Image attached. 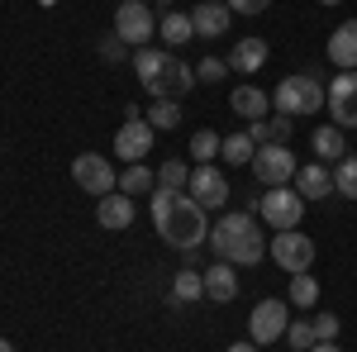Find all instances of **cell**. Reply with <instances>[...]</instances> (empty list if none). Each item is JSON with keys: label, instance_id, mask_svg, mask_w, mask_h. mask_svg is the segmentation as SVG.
I'll return each instance as SVG.
<instances>
[{"label": "cell", "instance_id": "14", "mask_svg": "<svg viewBox=\"0 0 357 352\" xmlns=\"http://www.w3.org/2000/svg\"><path fill=\"white\" fill-rule=\"evenodd\" d=\"M324 53H329V62L338 72H357V20H343V24L333 29Z\"/></svg>", "mask_w": 357, "mask_h": 352}, {"label": "cell", "instance_id": "10", "mask_svg": "<svg viewBox=\"0 0 357 352\" xmlns=\"http://www.w3.org/2000/svg\"><path fill=\"white\" fill-rule=\"evenodd\" d=\"M186 195H191L195 205H205V210H224L229 205V176L210 162H195L191 181H186Z\"/></svg>", "mask_w": 357, "mask_h": 352}, {"label": "cell", "instance_id": "16", "mask_svg": "<svg viewBox=\"0 0 357 352\" xmlns=\"http://www.w3.org/2000/svg\"><path fill=\"white\" fill-rule=\"evenodd\" d=\"M96 219H100V229H129L134 224V195H124V190H110V195H100V205H96Z\"/></svg>", "mask_w": 357, "mask_h": 352}, {"label": "cell", "instance_id": "37", "mask_svg": "<svg viewBox=\"0 0 357 352\" xmlns=\"http://www.w3.org/2000/svg\"><path fill=\"white\" fill-rule=\"evenodd\" d=\"M229 352H257V343L248 338V343H234V348H229Z\"/></svg>", "mask_w": 357, "mask_h": 352}, {"label": "cell", "instance_id": "19", "mask_svg": "<svg viewBox=\"0 0 357 352\" xmlns=\"http://www.w3.org/2000/svg\"><path fill=\"white\" fill-rule=\"evenodd\" d=\"M267 53H272L267 38H238L234 53L224 57V62H229V72H262L267 67Z\"/></svg>", "mask_w": 357, "mask_h": 352}, {"label": "cell", "instance_id": "35", "mask_svg": "<svg viewBox=\"0 0 357 352\" xmlns=\"http://www.w3.org/2000/svg\"><path fill=\"white\" fill-rule=\"evenodd\" d=\"M314 333H319V343H333V338H338V314L324 309V314L314 319Z\"/></svg>", "mask_w": 357, "mask_h": 352}, {"label": "cell", "instance_id": "6", "mask_svg": "<svg viewBox=\"0 0 357 352\" xmlns=\"http://www.w3.org/2000/svg\"><path fill=\"white\" fill-rule=\"evenodd\" d=\"M248 167L257 171L262 186H291L296 171H301V167H296V153H291L286 143H262V148L252 153V162H248Z\"/></svg>", "mask_w": 357, "mask_h": 352}, {"label": "cell", "instance_id": "26", "mask_svg": "<svg viewBox=\"0 0 357 352\" xmlns=\"http://www.w3.org/2000/svg\"><path fill=\"white\" fill-rule=\"evenodd\" d=\"M333 190L357 200V153H348L343 162H333Z\"/></svg>", "mask_w": 357, "mask_h": 352}, {"label": "cell", "instance_id": "4", "mask_svg": "<svg viewBox=\"0 0 357 352\" xmlns=\"http://www.w3.org/2000/svg\"><path fill=\"white\" fill-rule=\"evenodd\" d=\"M267 257H272V262L286 271V276H301V271L314 267L319 247H314V238H310V234H301V229H286V234H276L272 243H267Z\"/></svg>", "mask_w": 357, "mask_h": 352}, {"label": "cell", "instance_id": "29", "mask_svg": "<svg viewBox=\"0 0 357 352\" xmlns=\"http://www.w3.org/2000/svg\"><path fill=\"white\" fill-rule=\"evenodd\" d=\"M220 143H224V134H215V129H200V134L191 138V158H195V162L220 158Z\"/></svg>", "mask_w": 357, "mask_h": 352}, {"label": "cell", "instance_id": "38", "mask_svg": "<svg viewBox=\"0 0 357 352\" xmlns=\"http://www.w3.org/2000/svg\"><path fill=\"white\" fill-rule=\"evenodd\" d=\"M310 352H343V348H338V343H314Z\"/></svg>", "mask_w": 357, "mask_h": 352}, {"label": "cell", "instance_id": "5", "mask_svg": "<svg viewBox=\"0 0 357 352\" xmlns=\"http://www.w3.org/2000/svg\"><path fill=\"white\" fill-rule=\"evenodd\" d=\"M257 215L272 224L276 234H286V229H301L305 219V200L296 186H267L262 190V200H257Z\"/></svg>", "mask_w": 357, "mask_h": 352}, {"label": "cell", "instance_id": "15", "mask_svg": "<svg viewBox=\"0 0 357 352\" xmlns=\"http://www.w3.org/2000/svg\"><path fill=\"white\" fill-rule=\"evenodd\" d=\"M229 20H234V10H229L224 0H200L191 10L195 38H220V33H229Z\"/></svg>", "mask_w": 357, "mask_h": 352}, {"label": "cell", "instance_id": "8", "mask_svg": "<svg viewBox=\"0 0 357 352\" xmlns=\"http://www.w3.org/2000/svg\"><path fill=\"white\" fill-rule=\"evenodd\" d=\"M114 33H119L129 48H148V38L158 33V15H153V5H143V0H124V5L114 10Z\"/></svg>", "mask_w": 357, "mask_h": 352}, {"label": "cell", "instance_id": "28", "mask_svg": "<svg viewBox=\"0 0 357 352\" xmlns=\"http://www.w3.org/2000/svg\"><path fill=\"white\" fill-rule=\"evenodd\" d=\"M148 124H153V129H176V124H181V105H176V100H153Z\"/></svg>", "mask_w": 357, "mask_h": 352}, {"label": "cell", "instance_id": "3", "mask_svg": "<svg viewBox=\"0 0 357 352\" xmlns=\"http://www.w3.org/2000/svg\"><path fill=\"white\" fill-rule=\"evenodd\" d=\"M329 100V86L319 82L314 72H291V77H281L272 91V105L281 114H291V119H301V114H319V105Z\"/></svg>", "mask_w": 357, "mask_h": 352}, {"label": "cell", "instance_id": "11", "mask_svg": "<svg viewBox=\"0 0 357 352\" xmlns=\"http://www.w3.org/2000/svg\"><path fill=\"white\" fill-rule=\"evenodd\" d=\"M72 181L86 190V195H110V190H119V176H114V167L100 158V153H82L77 162H72Z\"/></svg>", "mask_w": 357, "mask_h": 352}, {"label": "cell", "instance_id": "21", "mask_svg": "<svg viewBox=\"0 0 357 352\" xmlns=\"http://www.w3.org/2000/svg\"><path fill=\"white\" fill-rule=\"evenodd\" d=\"M310 148H314V158H319V162H343V158H348V138H343V129H338V124L314 129Z\"/></svg>", "mask_w": 357, "mask_h": 352}, {"label": "cell", "instance_id": "40", "mask_svg": "<svg viewBox=\"0 0 357 352\" xmlns=\"http://www.w3.org/2000/svg\"><path fill=\"white\" fill-rule=\"evenodd\" d=\"M0 352H15V343H5V338H0Z\"/></svg>", "mask_w": 357, "mask_h": 352}, {"label": "cell", "instance_id": "39", "mask_svg": "<svg viewBox=\"0 0 357 352\" xmlns=\"http://www.w3.org/2000/svg\"><path fill=\"white\" fill-rule=\"evenodd\" d=\"M153 10H162V15H167V10H172V0H153Z\"/></svg>", "mask_w": 357, "mask_h": 352}, {"label": "cell", "instance_id": "41", "mask_svg": "<svg viewBox=\"0 0 357 352\" xmlns=\"http://www.w3.org/2000/svg\"><path fill=\"white\" fill-rule=\"evenodd\" d=\"M319 5H343V0H319Z\"/></svg>", "mask_w": 357, "mask_h": 352}, {"label": "cell", "instance_id": "32", "mask_svg": "<svg viewBox=\"0 0 357 352\" xmlns=\"http://www.w3.org/2000/svg\"><path fill=\"white\" fill-rule=\"evenodd\" d=\"M224 72H229V62H224V57H205V62H200V67H195V82H224Z\"/></svg>", "mask_w": 357, "mask_h": 352}, {"label": "cell", "instance_id": "42", "mask_svg": "<svg viewBox=\"0 0 357 352\" xmlns=\"http://www.w3.org/2000/svg\"><path fill=\"white\" fill-rule=\"evenodd\" d=\"M38 5H57V0H38Z\"/></svg>", "mask_w": 357, "mask_h": 352}, {"label": "cell", "instance_id": "23", "mask_svg": "<svg viewBox=\"0 0 357 352\" xmlns=\"http://www.w3.org/2000/svg\"><path fill=\"white\" fill-rule=\"evenodd\" d=\"M191 300H205V271L181 267L172 276V305H191Z\"/></svg>", "mask_w": 357, "mask_h": 352}, {"label": "cell", "instance_id": "27", "mask_svg": "<svg viewBox=\"0 0 357 352\" xmlns=\"http://www.w3.org/2000/svg\"><path fill=\"white\" fill-rule=\"evenodd\" d=\"M291 305H296V309H310V305H314V300H319V281H314V276H310V271H301V276H291Z\"/></svg>", "mask_w": 357, "mask_h": 352}, {"label": "cell", "instance_id": "43", "mask_svg": "<svg viewBox=\"0 0 357 352\" xmlns=\"http://www.w3.org/2000/svg\"><path fill=\"white\" fill-rule=\"evenodd\" d=\"M119 5H124V0H119Z\"/></svg>", "mask_w": 357, "mask_h": 352}, {"label": "cell", "instance_id": "17", "mask_svg": "<svg viewBox=\"0 0 357 352\" xmlns=\"http://www.w3.org/2000/svg\"><path fill=\"white\" fill-rule=\"evenodd\" d=\"M291 186L301 190V200H324V195H333V171L314 158L310 167H301V171H296V181H291Z\"/></svg>", "mask_w": 357, "mask_h": 352}, {"label": "cell", "instance_id": "31", "mask_svg": "<svg viewBox=\"0 0 357 352\" xmlns=\"http://www.w3.org/2000/svg\"><path fill=\"white\" fill-rule=\"evenodd\" d=\"M286 343L296 352H310L314 343H319V333H314V319H301V324H291L286 328Z\"/></svg>", "mask_w": 357, "mask_h": 352}, {"label": "cell", "instance_id": "34", "mask_svg": "<svg viewBox=\"0 0 357 352\" xmlns=\"http://www.w3.org/2000/svg\"><path fill=\"white\" fill-rule=\"evenodd\" d=\"M100 57H105V62H124V57H129V43H124L119 33H105V38H100Z\"/></svg>", "mask_w": 357, "mask_h": 352}, {"label": "cell", "instance_id": "22", "mask_svg": "<svg viewBox=\"0 0 357 352\" xmlns=\"http://www.w3.org/2000/svg\"><path fill=\"white\" fill-rule=\"evenodd\" d=\"M158 33H162L167 48H181V43H191V38H195V24H191V15H181V10H167L162 20H158Z\"/></svg>", "mask_w": 357, "mask_h": 352}, {"label": "cell", "instance_id": "20", "mask_svg": "<svg viewBox=\"0 0 357 352\" xmlns=\"http://www.w3.org/2000/svg\"><path fill=\"white\" fill-rule=\"evenodd\" d=\"M229 105H234V114H238V119H248V124H252V119H267L272 95H267V91H257V86H238V91L229 95Z\"/></svg>", "mask_w": 357, "mask_h": 352}, {"label": "cell", "instance_id": "33", "mask_svg": "<svg viewBox=\"0 0 357 352\" xmlns=\"http://www.w3.org/2000/svg\"><path fill=\"white\" fill-rule=\"evenodd\" d=\"M262 129H267V143H286V138H291V114H272V119H262Z\"/></svg>", "mask_w": 357, "mask_h": 352}, {"label": "cell", "instance_id": "2", "mask_svg": "<svg viewBox=\"0 0 357 352\" xmlns=\"http://www.w3.org/2000/svg\"><path fill=\"white\" fill-rule=\"evenodd\" d=\"M210 247L220 252V262H229V267H257L267 257V238H262L257 219L243 215V210L238 215H224L210 229Z\"/></svg>", "mask_w": 357, "mask_h": 352}, {"label": "cell", "instance_id": "30", "mask_svg": "<svg viewBox=\"0 0 357 352\" xmlns=\"http://www.w3.org/2000/svg\"><path fill=\"white\" fill-rule=\"evenodd\" d=\"M186 181H191V167L176 162V158H167L162 171H158V186H167V190H186Z\"/></svg>", "mask_w": 357, "mask_h": 352}, {"label": "cell", "instance_id": "9", "mask_svg": "<svg viewBox=\"0 0 357 352\" xmlns=\"http://www.w3.org/2000/svg\"><path fill=\"white\" fill-rule=\"evenodd\" d=\"M286 328H291V300H257V305H252L248 333H252L257 348H262V343H276Z\"/></svg>", "mask_w": 357, "mask_h": 352}, {"label": "cell", "instance_id": "36", "mask_svg": "<svg viewBox=\"0 0 357 352\" xmlns=\"http://www.w3.org/2000/svg\"><path fill=\"white\" fill-rule=\"evenodd\" d=\"M224 5H229L234 15H262V10H267L272 0H224Z\"/></svg>", "mask_w": 357, "mask_h": 352}, {"label": "cell", "instance_id": "7", "mask_svg": "<svg viewBox=\"0 0 357 352\" xmlns=\"http://www.w3.org/2000/svg\"><path fill=\"white\" fill-rule=\"evenodd\" d=\"M191 86H195V72L186 67V62H181V57L167 53L162 62H158V72H153V77L143 82V91H148L153 100H181V95H186Z\"/></svg>", "mask_w": 357, "mask_h": 352}, {"label": "cell", "instance_id": "25", "mask_svg": "<svg viewBox=\"0 0 357 352\" xmlns=\"http://www.w3.org/2000/svg\"><path fill=\"white\" fill-rule=\"evenodd\" d=\"M252 153H257V143H252L248 134H229V138L220 143V158H224L229 167H248V162H252Z\"/></svg>", "mask_w": 357, "mask_h": 352}, {"label": "cell", "instance_id": "24", "mask_svg": "<svg viewBox=\"0 0 357 352\" xmlns=\"http://www.w3.org/2000/svg\"><path fill=\"white\" fill-rule=\"evenodd\" d=\"M119 190H124V195H153V190H158V171H148L143 162H129L119 171Z\"/></svg>", "mask_w": 357, "mask_h": 352}, {"label": "cell", "instance_id": "18", "mask_svg": "<svg viewBox=\"0 0 357 352\" xmlns=\"http://www.w3.org/2000/svg\"><path fill=\"white\" fill-rule=\"evenodd\" d=\"M234 296H238V267H229V262H215V267H205V300H215V305H229Z\"/></svg>", "mask_w": 357, "mask_h": 352}, {"label": "cell", "instance_id": "1", "mask_svg": "<svg viewBox=\"0 0 357 352\" xmlns=\"http://www.w3.org/2000/svg\"><path fill=\"white\" fill-rule=\"evenodd\" d=\"M153 229L167 247L176 252H195V247L210 238V224H205V205H195L186 190H153Z\"/></svg>", "mask_w": 357, "mask_h": 352}, {"label": "cell", "instance_id": "13", "mask_svg": "<svg viewBox=\"0 0 357 352\" xmlns=\"http://www.w3.org/2000/svg\"><path fill=\"white\" fill-rule=\"evenodd\" d=\"M153 124L148 119H124L119 124V134H114V153L124 158V162H143L148 158V148H153Z\"/></svg>", "mask_w": 357, "mask_h": 352}, {"label": "cell", "instance_id": "12", "mask_svg": "<svg viewBox=\"0 0 357 352\" xmlns=\"http://www.w3.org/2000/svg\"><path fill=\"white\" fill-rule=\"evenodd\" d=\"M329 114L338 129H357V72H338L329 82Z\"/></svg>", "mask_w": 357, "mask_h": 352}]
</instances>
